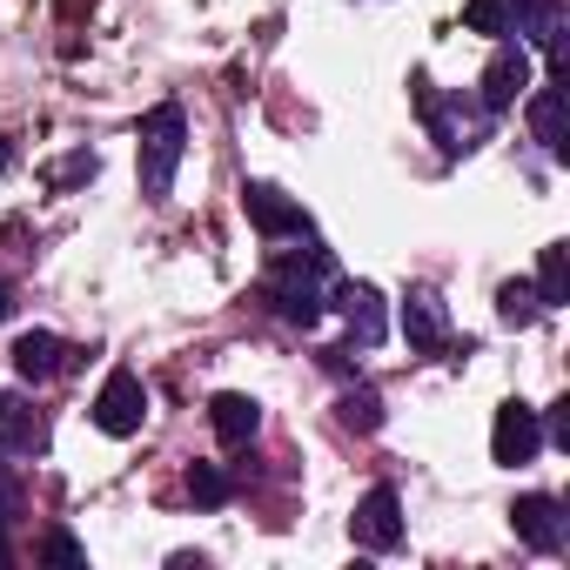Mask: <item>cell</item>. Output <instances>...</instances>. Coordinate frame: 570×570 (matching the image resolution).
Here are the masks:
<instances>
[{"label": "cell", "mask_w": 570, "mask_h": 570, "mask_svg": "<svg viewBox=\"0 0 570 570\" xmlns=\"http://www.w3.org/2000/svg\"><path fill=\"white\" fill-rule=\"evenodd\" d=\"M510 21H517V0H470V8H463V28L470 35H510Z\"/></svg>", "instance_id": "19"}, {"label": "cell", "mask_w": 570, "mask_h": 570, "mask_svg": "<svg viewBox=\"0 0 570 570\" xmlns=\"http://www.w3.org/2000/svg\"><path fill=\"white\" fill-rule=\"evenodd\" d=\"M68 370V343L55 336V330H28L21 343H14V376L21 383H55Z\"/></svg>", "instance_id": "14"}, {"label": "cell", "mask_w": 570, "mask_h": 570, "mask_svg": "<svg viewBox=\"0 0 570 570\" xmlns=\"http://www.w3.org/2000/svg\"><path fill=\"white\" fill-rule=\"evenodd\" d=\"M41 563H88V550H81L68 530H48V543H41Z\"/></svg>", "instance_id": "24"}, {"label": "cell", "mask_w": 570, "mask_h": 570, "mask_svg": "<svg viewBox=\"0 0 570 570\" xmlns=\"http://www.w3.org/2000/svg\"><path fill=\"white\" fill-rule=\"evenodd\" d=\"M410 88H416L423 128L443 141V155H450V161H456V155H470V148H483V135H490V121H497L483 101H443V88H430V75H416Z\"/></svg>", "instance_id": "4"}, {"label": "cell", "mask_w": 570, "mask_h": 570, "mask_svg": "<svg viewBox=\"0 0 570 570\" xmlns=\"http://www.w3.org/2000/svg\"><path fill=\"white\" fill-rule=\"evenodd\" d=\"M208 423H215L222 450H248V443H255V430H262V403H255V396H242V390H222V396L208 403Z\"/></svg>", "instance_id": "13"}, {"label": "cell", "mask_w": 570, "mask_h": 570, "mask_svg": "<svg viewBox=\"0 0 570 570\" xmlns=\"http://www.w3.org/2000/svg\"><path fill=\"white\" fill-rule=\"evenodd\" d=\"M228 497H235V476H228L222 463H195V470H188V503H195V510H222Z\"/></svg>", "instance_id": "17"}, {"label": "cell", "mask_w": 570, "mask_h": 570, "mask_svg": "<svg viewBox=\"0 0 570 570\" xmlns=\"http://www.w3.org/2000/svg\"><path fill=\"white\" fill-rule=\"evenodd\" d=\"M242 208H248L255 235L268 242V255H282V248H323V235H316V222L303 215V202H289L275 181H248V188H242Z\"/></svg>", "instance_id": "3"}, {"label": "cell", "mask_w": 570, "mask_h": 570, "mask_svg": "<svg viewBox=\"0 0 570 570\" xmlns=\"http://www.w3.org/2000/svg\"><path fill=\"white\" fill-rule=\"evenodd\" d=\"M14 456H48V416L21 396H0V463Z\"/></svg>", "instance_id": "11"}, {"label": "cell", "mask_w": 570, "mask_h": 570, "mask_svg": "<svg viewBox=\"0 0 570 570\" xmlns=\"http://www.w3.org/2000/svg\"><path fill=\"white\" fill-rule=\"evenodd\" d=\"M343 423L363 430V436L383 430V403H376V390H350V396H343Z\"/></svg>", "instance_id": "22"}, {"label": "cell", "mask_w": 570, "mask_h": 570, "mask_svg": "<svg viewBox=\"0 0 570 570\" xmlns=\"http://www.w3.org/2000/svg\"><path fill=\"white\" fill-rule=\"evenodd\" d=\"M530 128H537V141H543L550 161L570 155V141H563V81H557V68H550V81L530 95Z\"/></svg>", "instance_id": "15"}, {"label": "cell", "mask_w": 570, "mask_h": 570, "mask_svg": "<svg viewBox=\"0 0 570 570\" xmlns=\"http://www.w3.org/2000/svg\"><path fill=\"white\" fill-rule=\"evenodd\" d=\"M141 423H148V383H141L135 370H108V383H101V396H95V430L135 436Z\"/></svg>", "instance_id": "5"}, {"label": "cell", "mask_w": 570, "mask_h": 570, "mask_svg": "<svg viewBox=\"0 0 570 570\" xmlns=\"http://www.w3.org/2000/svg\"><path fill=\"white\" fill-rule=\"evenodd\" d=\"M135 155H141V195L148 202H168L175 195V175H181V155H188V115H181V101H161V108L141 115Z\"/></svg>", "instance_id": "2"}, {"label": "cell", "mask_w": 570, "mask_h": 570, "mask_svg": "<svg viewBox=\"0 0 570 570\" xmlns=\"http://www.w3.org/2000/svg\"><path fill=\"white\" fill-rule=\"evenodd\" d=\"M563 296H570V289H563V242H550L543 262H537V303H543V309H563Z\"/></svg>", "instance_id": "20"}, {"label": "cell", "mask_w": 570, "mask_h": 570, "mask_svg": "<svg viewBox=\"0 0 570 570\" xmlns=\"http://www.w3.org/2000/svg\"><path fill=\"white\" fill-rule=\"evenodd\" d=\"M336 303L330 309H343V323H350V350H376L383 336H390V316H383V296L370 289V282H336L330 289Z\"/></svg>", "instance_id": "9"}, {"label": "cell", "mask_w": 570, "mask_h": 570, "mask_svg": "<svg viewBox=\"0 0 570 570\" xmlns=\"http://www.w3.org/2000/svg\"><path fill=\"white\" fill-rule=\"evenodd\" d=\"M510 523H517V537H523L537 557H557V550L570 543V517H563V503L543 497V490L517 497V503H510Z\"/></svg>", "instance_id": "6"}, {"label": "cell", "mask_w": 570, "mask_h": 570, "mask_svg": "<svg viewBox=\"0 0 570 570\" xmlns=\"http://www.w3.org/2000/svg\"><path fill=\"white\" fill-rule=\"evenodd\" d=\"M517 95H530V55H523L517 41H503V48L490 55L483 81H476V101H483L490 115H510V108H517Z\"/></svg>", "instance_id": "7"}, {"label": "cell", "mask_w": 570, "mask_h": 570, "mask_svg": "<svg viewBox=\"0 0 570 570\" xmlns=\"http://www.w3.org/2000/svg\"><path fill=\"white\" fill-rule=\"evenodd\" d=\"M403 336H410V350H443L450 343V309H443L436 289H410L403 296Z\"/></svg>", "instance_id": "12"}, {"label": "cell", "mask_w": 570, "mask_h": 570, "mask_svg": "<svg viewBox=\"0 0 570 570\" xmlns=\"http://www.w3.org/2000/svg\"><path fill=\"white\" fill-rule=\"evenodd\" d=\"M537 416H543V443L570 450V403H550V410H537Z\"/></svg>", "instance_id": "25"}, {"label": "cell", "mask_w": 570, "mask_h": 570, "mask_svg": "<svg viewBox=\"0 0 570 570\" xmlns=\"http://www.w3.org/2000/svg\"><path fill=\"white\" fill-rule=\"evenodd\" d=\"M14 316V289H8V282H0V323H8Z\"/></svg>", "instance_id": "26"}, {"label": "cell", "mask_w": 570, "mask_h": 570, "mask_svg": "<svg viewBox=\"0 0 570 570\" xmlns=\"http://www.w3.org/2000/svg\"><path fill=\"white\" fill-rule=\"evenodd\" d=\"M537 450H543V416H537L530 403H503V410H497V430H490V456L517 470V463H530Z\"/></svg>", "instance_id": "10"}, {"label": "cell", "mask_w": 570, "mask_h": 570, "mask_svg": "<svg viewBox=\"0 0 570 570\" xmlns=\"http://www.w3.org/2000/svg\"><path fill=\"white\" fill-rule=\"evenodd\" d=\"M21 517V476L0 470V563H14V543H8V523Z\"/></svg>", "instance_id": "23"}, {"label": "cell", "mask_w": 570, "mask_h": 570, "mask_svg": "<svg viewBox=\"0 0 570 570\" xmlns=\"http://www.w3.org/2000/svg\"><path fill=\"white\" fill-rule=\"evenodd\" d=\"M330 289H336V262H330V248H282V255H268L262 303H268L282 323H289V330H323Z\"/></svg>", "instance_id": "1"}, {"label": "cell", "mask_w": 570, "mask_h": 570, "mask_svg": "<svg viewBox=\"0 0 570 570\" xmlns=\"http://www.w3.org/2000/svg\"><path fill=\"white\" fill-rule=\"evenodd\" d=\"M497 316L510 323V330H523V323H537L543 316V303H537V282H503V289H497Z\"/></svg>", "instance_id": "18"}, {"label": "cell", "mask_w": 570, "mask_h": 570, "mask_svg": "<svg viewBox=\"0 0 570 570\" xmlns=\"http://www.w3.org/2000/svg\"><path fill=\"white\" fill-rule=\"evenodd\" d=\"M95 175H101V161H95V148H75L68 161H55V168H48V188L61 195V188H81V181H95Z\"/></svg>", "instance_id": "21"}, {"label": "cell", "mask_w": 570, "mask_h": 570, "mask_svg": "<svg viewBox=\"0 0 570 570\" xmlns=\"http://www.w3.org/2000/svg\"><path fill=\"white\" fill-rule=\"evenodd\" d=\"M510 35H530V41L550 55V68H557V48H563V0H517Z\"/></svg>", "instance_id": "16"}, {"label": "cell", "mask_w": 570, "mask_h": 570, "mask_svg": "<svg viewBox=\"0 0 570 570\" xmlns=\"http://www.w3.org/2000/svg\"><path fill=\"white\" fill-rule=\"evenodd\" d=\"M8 161H14V155H8V141H0V175H8Z\"/></svg>", "instance_id": "27"}, {"label": "cell", "mask_w": 570, "mask_h": 570, "mask_svg": "<svg viewBox=\"0 0 570 570\" xmlns=\"http://www.w3.org/2000/svg\"><path fill=\"white\" fill-rule=\"evenodd\" d=\"M350 537H356L363 550H396V543H403V497H396L390 483H376V490L356 503Z\"/></svg>", "instance_id": "8"}]
</instances>
